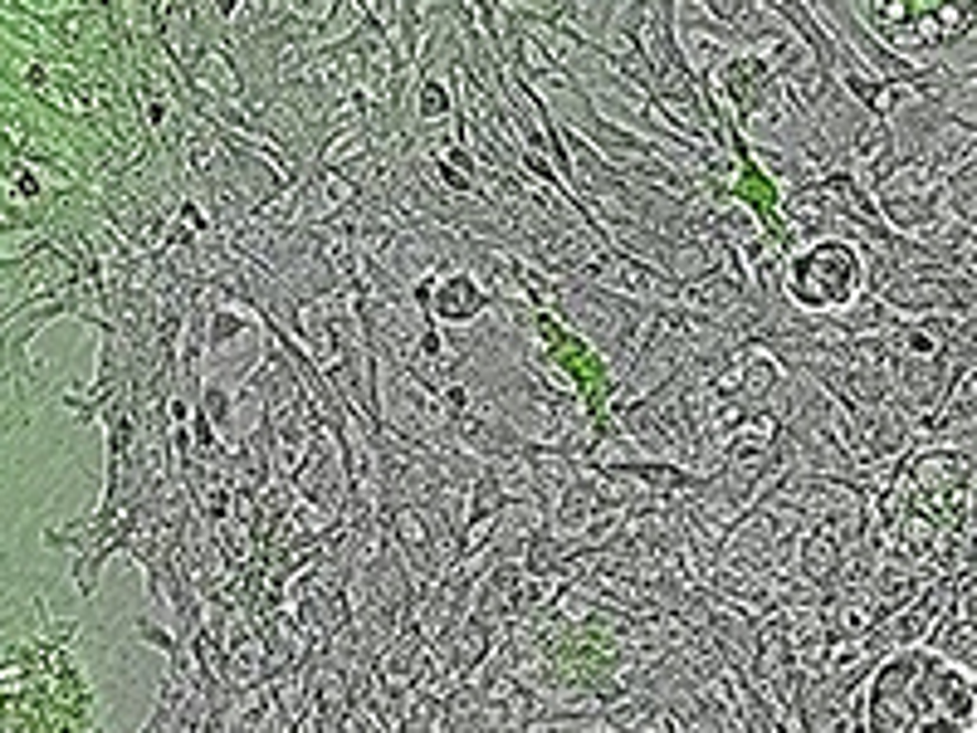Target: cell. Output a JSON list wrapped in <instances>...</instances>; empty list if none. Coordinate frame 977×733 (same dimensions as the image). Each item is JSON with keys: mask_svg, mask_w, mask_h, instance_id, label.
<instances>
[{"mask_svg": "<svg viewBox=\"0 0 977 733\" xmlns=\"http://www.w3.org/2000/svg\"><path fill=\"white\" fill-rule=\"evenodd\" d=\"M440 108H445V94L430 84V88H426V118H430V112H440Z\"/></svg>", "mask_w": 977, "mask_h": 733, "instance_id": "2", "label": "cell"}, {"mask_svg": "<svg viewBox=\"0 0 977 733\" xmlns=\"http://www.w3.org/2000/svg\"><path fill=\"white\" fill-rule=\"evenodd\" d=\"M474 309H484V293L470 284V279H450L445 293H440V319L460 323V319H474Z\"/></svg>", "mask_w": 977, "mask_h": 733, "instance_id": "1", "label": "cell"}]
</instances>
